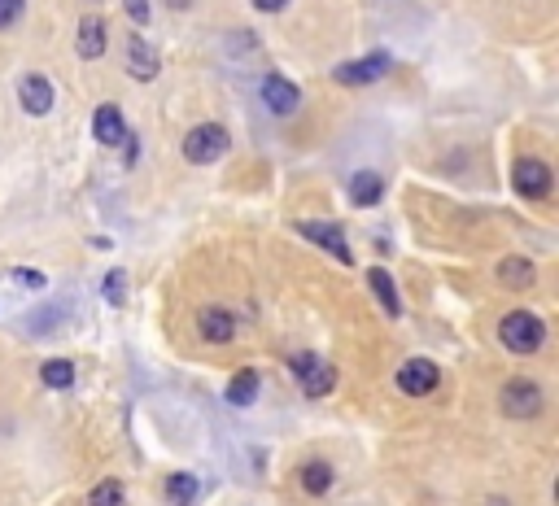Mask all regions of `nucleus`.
Here are the masks:
<instances>
[{"instance_id":"1","label":"nucleus","mask_w":559,"mask_h":506,"mask_svg":"<svg viewBox=\"0 0 559 506\" xmlns=\"http://www.w3.org/2000/svg\"><path fill=\"white\" fill-rule=\"evenodd\" d=\"M498 341H503L511 354H538L546 341V323L529 310H511V315L498 323Z\"/></svg>"},{"instance_id":"2","label":"nucleus","mask_w":559,"mask_h":506,"mask_svg":"<svg viewBox=\"0 0 559 506\" xmlns=\"http://www.w3.org/2000/svg\"><path fill=\"white\" fill-rule=\"evenodd\" d=\"M180 149H184V158L193 166H210V162H219L223 153L232 149V136H228V127H219V123H201V127L188 131Z\"/></svg>"},{"instance_id":"3","label":"nucleus","mask_w":559,"mask_h":506,"mask_svg":"<svg viewBox=\"0 0 559 506\" xmlns=\"http://www.w3.org/2000/svg\"><path fill=\"white\" fill-rule=\"evenodd\" d=\"M289 367H293V376L302 380V389L311 397H328L332 384H337V371H332V363L328 358H319V354H293Z\"/></svg>"},{"instance_id":"4","label":"nucleus","mask_w":559,"mask_h":506,"mask_svg":"<svg viewBox=\"0 0 559 506\" xmlns=\"http://www.w3.org/2000/svg\"><path fill=\"white\" fill-rule=\"evenodd\" d=\"M511 184H516L520 197L542 201V197H551L555 175H551V166L538 162V158H520V162H516V171H511Z\"/></svg>"},{"instance_id":"5","label":"nucleus","mask_w":559,"mask_h":506,"mask_svg":"<svg viewBox=\"0 0 559 506\" xmlns=\"http://www.w3.org/2000/svg\"><path fill=\"white\" fill-rule=\"evenodd\" d=\"M297 232H302L306 240H315L324 253H332L337 262H354V253H350V240H346V232H341V223H332V219H324V223H297Z\"/></svg>"},{"instance_id":"6","label":"nucleus","mask_w":559,"mask_h":506,"mask_svg":"<svg viewBox=\"0 0 559 506\" xmlns=\"http://www.w3.org/2000/svg\"><path fill=\"white\" fill-rule=\"evenodd\" d=\"M437 384H442V371H437V363H428V358H407V363L398 367V389L407 397H424V393H433Z\"/></svg>"},{"instance_id":"7","label":"nucleus","mask_w":559,"mask_h":506,"mask_svg":"<svg viewBox=\"0 0 559 506\" xmlns=\"http://www.w3.org/2000/svg\"><path fill=\"white\" fill-rule=\"evenodd\" d=\"M503 411L511 419H533L542 411V389L533 380H507L503 384Z\"/></svg>"},{"instance_id":"8","label":"nucleus","mask_w":559,"mask_h":506,"mask_svg":"<svg viewBox=\"0 0 559 506\" xmlns=\"http://www.w3.org/2000/svg\"><path fill=\"white\" fill-rule=\"evenodd\" d=\"M385 70H389V57L385 53H367V57H359V62L337 66V70H332V79L346 83V88H367V83L385 79Z\"/></svg>"},{"instance_id":"9","label":"nucleus","mask_w":559,"mask_h":506,"mask_svg":"<svg viewBox=\"0 0 559 506\" xmlns=\"http://www.w3.org/2000/svg\"><path fill=\"white\" fill-rule=\"evenodd\" d=\"M263 105H267L271 114H293L297 105H302V92H297L293 79L267 75V79H263Z\"/></svg>"},{"instance_id":"10","label":"nucleus","mask_w":559,"mask_h":506,"mask_svg":"<svg viewBox=\"0 0 559 506\" xmlns=\"http://www.w3.org/2000/svg\"><path fill=\"white\" fill-rule=\"evenodd\" d=\"M18 101H22V110L27 114H49L53 110V83L44 79V75H22L18 79Z\"/></svg>"},{"instance_id":"11","label":"nucleus","mask_w":559,"mask_h":506,"mask_svg":"<svg viewBox=\"0 0 559 506\" xmlns=\"http://www.w3.org/2000/svg\"><path fill=\"white\" fill-rule=\"evenodd\" d=\"M197 332L206 336L210 345H228L232 336H236V315H232V310H219V306H210V310H201V319H197Z\"/></svg>"},{"instance_id":"12","label":"nucleus","mask_w":559,"mask_h":506,"mask_svg":"<svg viewBox=\"0 0 559 506\" xmlns=\"http://www.w3.org/2000/svg\"><path fill=\"white\" fill-rule=\"evenodd\" d=\"M92 136H97L105 149H114V144H123L127 136V123H123V110L118 105H101L97 114H92Z\"/></svg>"},{"instance_id":"13","label":"nucleus","mask_w":559,"mask_h":506,"mask_svg":"<svg viewBox=\"0 0 559 506\" xmlns=\"http://www.w3.org/2000/svg\"><path fill=\"white\" fill-rule=\"evenodd\" d=\"M158 48H153L149 40H140V35H132L127 40V70H132L136 79H158Z\"/></svg>"},{"instance_id":"14","label":"nucleus","mask_w":559,"mask_h":506,"mask_svg":"<svg viewBox=\"0 0 559 506\" xmlns=\"http://www.w3.org/2000/svg\"><path fill=\"white\" fill-rule=\"evenodd\" d=\"M105 35H110V27H105V18H97V14H88L79 22V57H101L105 53Z\"/></svg>"},{"instance_id":"15","label":"nucleus","mask_w":559,"mask_h":506,"mask_svg":"<svg viewBox=\"0 0 559 506\" xmlns=\"http://www.w3.org/2000/svg\"><path fill=\"white\" fill-rule=\"evenodd\" d=\"M350 201L354 206H376V201H385V179H380L376 171H359L350 179Z\"/></svg>"},{"instance_id":"16","label":"nucleus","mask_w":559,"mask_h":506,"mask_svg":"<svg viewBox=\"0 0 559 506\" xmlns=\"http://www.w3.org/2000/svg\"><path fill=\"white\" fill-rule=\"evenodd\" d=\"M367 284H372V293H376L380 306H385V315L398 319V315H402V301H398V288H394V280L385 275V267H372V271H367Z\"/></svg>"},{"instance_id":"17","label":"nucleus","mask_w":559,"mask_h":506,"mask_svg":"<svg viewBox=\"0 0 559 506\" xmlns=\"http://www.w3.org/2000/svg\"><path fill=\"white\" fill-rule=\"evenodd\" d=\"M498 280H503V288H511V293H520V288L533 284V262L529 258H503L498 262Z\"/></svg>"},{"instance_id":"18","label":"nucleus","mask_w":559,"mask_h":506,"mask_svg":"<svg viewBox=\"0 0 559 506\" xmlns=\"http://www.w3.org/2000/svg\"><path fill=\"white\" fill-rule=\"evenodd\" d=\"M166 498H171L175 506H193V502L201 498L197 476H188V472H171V476H166Z\"/></svg>"},{"instance_id":"19","label":"nucleus","mask_w":559,"mask_h":506,"mask_svg":"<svg viewBox=\"0 0 559 506\" xmlns=\"http://www.w3.org/2000/svg\"><path fill=\"white\" fill-rule=\"evenodd\" d=\"M228 402L232 406H254L258 402V371H236L232 384H228Z\"/></svg>"},{"instance_id":"20","label":"nucleus","mask_w":559,"mask_h":506,"mask_svg":"<svg viewBox=\"0 0 559 506\" xmlns=\"http://www.w3.org/2000/svg\"><path fill=\"white\" fill-rule=\"evenodd\" d=\"M297 480H302V489L311 493V498H319V493L332 489V467L324 459H311V463L302 467V476H297Z\"/></svg>"},{"instance_id":"21","label":"nucleus","mask_w":559,"mask_h":506,"mask_svg":"<svg viewBox=\"0 0 559 506\" xmlns=\"http://www.w3.org/2000/svg\"><path fill=\"white\" fill-rule=\"evenodd\" d=\"M40 380L49 384V389H70V384H75V367H70L66 358H53V363H44Z\"/></svg>"},{"instance_id":"22","label":"nucleus","mask_w":559,"mask_h":506,"mask_svg":"<svg viewBox=\"0 0 559 506\" xmlns=\"http://www.w3.org/2000/svg\"><path fill=\"white\" fill-rule=\"evenodd\" d=\"M88 506H127V498H123V485H118L114 476H110V480H101V485L92 489Z\"/></svg>"},{"instance_id":"23","label":"nucleus","mask_w":559,"mask_h":506,"mask_svg":"<svg viewBox=\"0 0 559 506\" xmlns=\"http://www.w3.org/2000/svg\"><path fill=\"white\" fill-rule=\"evenodd\" d=\"M101 293H105V301H110V306H123V297H127V271H110V275H105Z\"/></svg>"},{"instance_id":"24","label":"nucleus","mask_w":559,"mask_h":506,"mask_svg":"<svg viewBox=\"0 0 559 506\" xmlns=\"http://www.w3.org/2000/svg\"><path fill=\"white\" fill-rule=\"evenodd\" d=\"M22 9H27V0H0V31L14 27V22L22 18Z\"/></svg>"},{"instance_id":"25","label":"nucleus","mask_w":559,"mask_h":506,"mask_svg":"<svg viewBox=\"0 0 559 506\" xmlns=\"http://www.w3.org/2000/svg\"><path fill=\"white\" fill-rule=\"evenodd\" d=\"M127 18L145 27V22H149V0H127Z\"/></svg>"},{"instance_id":"26","label":"nucleus","mask_w":559,"mask_h":506,"mask_svg":"<svg viewBox=\"0 0 559 506\" xmlns=\"http://www.w3.org/2000/svg\"><path fill=\"white\" fill-rule=\"evenodd\" d=\"M14 280L27 284V288H44V275L40 271H14Z\"/></svg>"},{"instance_id":"27","label":"nucleus","mask_w":559,"mask_h":506,"mask_svg":"<svg viewBox=\"0 0 559 506\" xmlns=\"http://www.w3.org/2000/svg\"><path fill=\"white\" fill-rule=\"evenodd\" d=\"M284 5H289V0H254V9H258V14H280Z\"/></svg>"}]
</instances>
